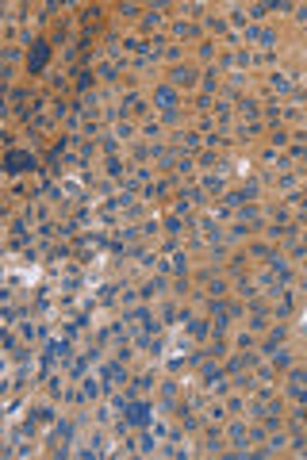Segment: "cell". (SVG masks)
I'll return each instance as SVG.
<instances>
[{
	"label": "cell",
	"instance_id": "6da1fadb",
	"mask_svg": "<svg viewBox=\"0 0 307 460\" xmlns=\"http://www.w3.org/2000/svg\"><path fill=\"white\" fill-rule=\"evenodd\" d=\"M8 165H12V172H19V165H31L27 154H8Z\"/></svg>",
	"mask_w": 307,
	"mask_h": 460
}]
</instances>
